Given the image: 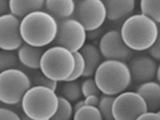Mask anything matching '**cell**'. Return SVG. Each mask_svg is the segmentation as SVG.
<instances>
[{
	"label": "cell",
	"instance_id": "cell-31",
	"mask_svg": "<svg viewBox=\"0 0 160 120\" xmlns=\"http://www.w3.org/2000/svg\"><path fill=\"white\" fill-rule=\"evenodd\" d=\"M99 101H100V96L97 95H90V96L86 97V98H84L85 105L91 106V107H96V108H98Z\"/></svg>",
	"mask_w": 160,
	"mask_h": 120
},
{
	"label": "cell",
	"instance_id": "cell-12",
	"mask_svg": "<svg viewBox=\"0 0 160 120\" xmlns=\"http://www.w3.org/2000/svg\"><path fill=\"white\" fill-rule=\"evenodd\" d=\"M131 78L139 84L154 81L156 78L158 64L156 60L148 55L134 57L128 63Z\"/></svg>",
	"mask_w": 160,
	"mask_h": 120
},
{
	"label": "cell",
	"instance_id": "cell-32",
	"mask_svg": "<svg viewBox=\"0 0 160 120\" xmlns=\"http://www.w3.org/2000/svg\"><path fill=\"white\" fill-rule=\"evenodd\" d=\"M11 14L10 11V2L7 0L0 1V16Z\"/></svg>",
	"mask_w": 160,
	"mask_h": 120
},
{
	"label": "cell",
	"instance_id": "cell-33",
	"mask_svg": "<svg viewBox=\"0 0 160 120\" xmlns=\"http://www.w3.org/2000/svg\"><path fill=\"white\" fill-rule=\"evenodd\" d=\"M102 31L101 28L95 30V31H89V32H88V38L91 40L96 39V38H98V37L102 36Z\"/></svg>",
	"mask_w": 160,
	"mask_h": 120
},
{
	"label": "cell",
	"instance_id": "cell-15",
	"mask_svg": "<svg viewBox=\"0 0 160 120\" xmlns=\"http://www.w3.org/2000/svg\"><path fill=\"white\" fill-rule=\"evenodd\" d=\"M46 11L57 22L71 18L75 11V1L73 0H48L45 3Z\"/></svg>",
	"mask_w": 160,
	"mask_h": 120
},
{
	"label": "cell",
	"instance_id": "cell-10",
	"mask_svg": "<svg viewBox=\"0 0 160 120\" xmlns=\"http://www.w3.org/2000/svg\"><path fill=\"white\" fill-rule=\"evenodd\" d=\"M98 48L106 60L128 62L133 58L134 51L126 45L120 31L111 30L100 38Z\"/></svg>",
	"mask_w": 160,
	"mask_h": 120
},
{
	"label": "cell",
	"instance_id": "cell-11",
	"mask_svg": "<svg viewBox=\"0 0 160 120\" xmlns=\"http://www.w3.org/2000/svg\"><path fill=\"white\" fill-rule=\"evenodd\" d=\"M24 44L21 35V19L12 14L0 16V48L18 51Z\"/></svg>",
	"mask_w": 160,
	"mask_h": 120
},
{
	"label": "cell",
	"instance_id": "cell-34",
	"mask_svg": "<svg viewBox=\"0 0 160 120\" xmlns=\"http://www.w3.org/2000/svg\"><path fill=\"white\" fill-rule=\"evenodd\" d=\"M83 106H85V102H84V99H80L77 102H75V105L73 106V108H74V111H77L78 110H79L80 108H82Z\"/></svg>",
	"mask_w": 160,
	"mask_h": 120
},
{
	"label": "cell",
	"instance_id": "cell-7",
	"mask_svg": "<svg viewBox=\"0 0 160 120\" xmlns=\"http://www.w3.org/2000/svg\"><path fill=\"white\" fill-rule=\"evenodd\" d=\"M72 18L78 21L88 32L99 29L108 18L104 1H75V11Z\"/></svg>",
	"mask_w": 160,
	"mask_h": 120
},
{
	"label": "cell",
	"instance_id": "cell-18",
	"mask_svg": "<svg viewBox=\"0 0 160 120\" xmlns=\"http://www.w3.org/2000/svg\"><path fill=\"white\" fill-rule=\"evenodd\" d=\"M9 2L11 14L21 19L35 11H42L46 3L44 0H10Z\"/></svg>",
	"mask_w": 160,
	"mask_h": 120
},
{
	"label": "cell",
	"instance_id": "cell-8",
	"mask_svg": "<svg viewBox=\"0 0 160 120\" xmlns=\"http://www.w3.org/2000/svg\"><path fill=\"white\" fill-rule=\"evenodd\" d=\"M58 29L56 38L53 43L67 48L71 52L81 51L88 38V31L78 21L69 18L58 22Z\"/></svg>",
	"mask_w": 160,
	"mask_h": 120
},
{
	"label": "cell",
	"instance_id": "cell-1",
	"mask_svg": "<svg viewBox=\"0 0 160 120\" xmlns=\"http://www.w3.org/2000/svg\"><path fill=\"white\" fill-rule=\"evenodd\" d=\"M57 20L46 11L31 13L21 19V35L24 43L43 48L55 42L58 34Z\"/></svg>",
	"mask_w": 160,
	"mask_h": 120
},
{
	"label": "cell",
	"instance_id": "cell-29",
	"mask_svg": "<svg viewBox=\"0 0 160 120\" xmlns=\"http://www.w3.org/2000/svg\"><path fill=\"white\" fill-rule=\"evenodd\" d=\"M149 53L151 57H152L154 59L160 61V32L158 33L155 43L149 49Z\"/></svg>",
	"mask_w": 160,
	"mask_h": 120
},
{
	"label": "cell",
	"instance_id": "cell-9",
	"mask_svg": "<svg viewBox=\"0 0 160 120\" xmlns=\"http://www.w3.org/2000/svg\"><path fill=\"white\" fill-rule=\"evenodd\" d=\"M112 111L115 120H136L148 111V107L138 93L124 91L115 96Z\"/></svg>",
	"mask_w": 160,
	"mask_h": 120
},
{
	"label": "cell",
	"instance_id": "cell-22",
	"mask_svg": "<svg viewBox=\"0 0 160 120\" xmlns=\"http://www.w3.org/2000/svg\"><path fill=\"white\" fill-rule=\"evenodd\" d=\"M73 120H103V118L98 108L85 105L75 111Z\"/></svg>",
	"mask_w": 160,
	"mask_h": 120
},
{
	"label": "cell",
	"instance_id": "cell-25",
	"mask_svg": "<svg viewBox=\"0 0 160 120\" xmlns=\"http://www.w3.org/2000/svg\"><path fill=\"white\" fill-rule=\"evenodd\" d=\"M74 56L75 58V67L74 72L72 73V75H71L69 78H68L66 82H72V81H77L80 77H82L84 75L86 70V63L85 60H84L83 56L81 54L80 51L74 53Z\"/></svg>",
	"mask_w": 160,
	"mask_h": 120
},
{
	"label": "cell",
	"instance_id": "cell-13",
	"mask_svg": "<svg viewBox=\"0 0 160 120\" xmlns=\"http://www.w3.org/2000/svg\"><path fill=\"white\" fill-rule=\"evenodd\" d=\"M107 9L108 19L118 21L131 16L135 8L134 0H107L104 1Z\"/></svg>",
	"mask_w": 160,
	"mask_h": 120
},
{
	"label": "cell",
	"instance_id": "cell-20",
	"mask_svg": "<svg viewBox=\"0 0 160 120\" xmlns=\"http://www.w3.org/2000/svg\"><path fill=\"white\" fill-rule=\"evenodd\" d=\"M141 14L148 16L157 24L160 23V1L142 0L140 2Z\"/></svg>",
	"mask_w": 160,
	"mask_h": 120
},
{
	"label": "cell",
	"instance_id": "cell-4",
	"mask_svg": "<svg viewBox=\"0 0 160 120\" xmlns=\"http://www.w3.org/2000/svg\"><path fill=\"white\" fill-rule=\"evenodd\" d=\"M58 96L55 91L34 86L26 93L21 102L22 111L34 120H50L58 108Z\"/></svg>",
	"mask_w": 160,
	"mask_h": 120
},
{
	"label": "cell",
	"instance_id": "cell-24",
	"mask_svg": "<svg viewBox=\"0 0 160 120\" xmlns=\"http://www.w3.org/2000/svg\"><path fill=\"white\" fill-rule=\"evenodd\" d=\"M19 62L18 54L15 51H2L0 52V70L1 72L7 70L15 68Z\"/></svg>",
	"mask_w": 160,
	"mask_h": 120
},
{
	"label": "cell",
	"instance_id": "cell-28",
	"mask_svg": "<svg viewBox=\"0 0 160 120\" xmlns=\"http://www.w3.org/2000/svg\"><path fill=\"white\" fill-rule=\"evenodd\" d=\"M0 120H21V117L12 110L2 107L0 108Z\"/></svg>",
	"mask_w": 160,
	"mask_h": 120
},
{
	"label": "cell",
	"instance_id": "cell-19",
	"mask_svg": "<svg viewBox=\"0 0 160 120\" xmlns=\"http://www.w3.org/2000/svg\"><path fill=\"white\" fill-rule=\"evenodd\" d=\"M71 102H75L81 99L82 96V88L79 82L76 81L64 82L61 88V95Z\"/></svg>",
	"mask_w": 160,
	"mask_h": 120
},
{
	"label": "cell",
	"instance_id": "cell-5",
	"mask_svg": "<svg viewBox=\"0 0 160 120\" xmlns=\"http://www.w3.org/2000/svg\"><path fill=\"white\" fill-rule=\"evenodd\" d=\"M75 67L74 53L62 47L54 46L44 52L40 71L55 82H66L74 72Z\"/></svg>",
	"mask_w": 160,
	"mask_h": 120
},
{
	"label": "cell",
	"instance_id": "cell-30",
	"mask_svg": "<svg viewBox=\"0 0 160 120\" xmlns=\"http://www.w3.org/2000/svg\"><path fill=\"white\" fill-rule=\"evenodd\" d=\"M136 120H160V111L159 112L147 111L141 116L138 117Z\"/></svg>",
	"mask_w": 160,
	"mask_h": 120
},
{
	"label": "cell",
	"instance_id": "cell-17",
	"mask_svg": "<svg viewBox=\"0 0 160 120\" xmlns=\"http://www.w3.org/2000/svg\"><path fill=\"white\" fill-rule=\"evenodd\" d=\"M80 52L83 56L86 63V70L83 77L91 78L93 75H95L97 69L102 62V54L98 47L91 43H86Z\"/></svg>",
	"mask_w": 160,
	"mask_h": 120
},
{
	"label": "cell",
	"instance_id": "cell-6",
	"mask_svg": "<svg viewBox=\"0 0 160 120\" xmlns=\"http://www.w3.org/2000/svg\"><path fill=\"white\" fill-rule=\"evenodd\" d=\"M31 87V80L22 71L17 68L0 73V101L6 105L22 102L26 93Z\"/></svg>",
	"mask_w": 160,
	"mask_h": 120
},
{
	"label": "cell",
	"instance_id": "cell-14",
	"mask_svg": "<svg viewBox=\"0 0 160 120\" xmlns=\"http://www.w3.org/2000/svg\"><path fill=\"white\" fill-rule=\"evenodd\" d=\"M138 93L148 107V111L159 112L160 111V83L155 81L140 84L137 88Z\"/></svg>",
	"mask_w": 160,
	"mask_h": 120
},
{
	"label": "cell",
	"instance_id": "cell-27",
	"mask_svg": "<svg viewBox=\"0 0 160 120\" xmlns=\"http://www.w3.org/2000/svg\"><path fill=\"white\" fill-rule=\"evenodd\" d=\"M33 83L35 86H40V87H44L48 88L53 91H56L58 88V82H55L54 80L51 79L50 78L44 75L42 72L38 73L35 75L33 78Z\"/></svg>",
	"mask_w": 160,
	"mask_h": 120
},
{
	"label": "cell",
	"instance_id": "cell-21",
	"mask_svg": "<svg viewBox=\"0 0 160 120\" xmlns=\"http://www.w3.org/2000/svg\"><path fill=\"white\" fill-rule=\"evenodd\" d=\"M58 108L55 115L50 120H71L74 117V108L68 99L62 96H58Z\"/></svg>",
	"mask_w": 160,
	"mask_h": 120
},
{
	"label": "cell",
	"instance_id": "cell-2",
	"mask_svg": "<svg viewBox=\"0 0 160 120\" xmlns=\"http://www.w3.org/2000/svg\"><path fill=\"white\" fill-rule=\"evenodd\" d=\"M120 33L124 42L133 51L149 50L158 35V24L142 14L128 17L121 27Z\"/></svg>",
	"mask_w": 160,
	"mask_h": 120
},
{
	"label": "cell",
	"instance_id": "cell-16",
	"mask_svg": "<svg viewBox=\"0 0 160 120\" xmlns=\"http://www.w3.org/2000/svg\"><path fill=\"white\" fill-rule=\"evenodd\" d=\"M45 51L43 48H35L24 43L18 50V57L19 62L26 67L32 70L40 69L41 59Z\"/></svg>",
	"mask_w": 160,
	"mask_h": 120
},
{
	"label": "cell",
	"instance_id": "cell-26",
	"mask_svg": "<svg viewBox=\"0 0 160 120\" xmlns=\"http://www.w3.org/2000/svg\"><path fill=\"white\" fill-rule=\"evenodd\" d=\"M81 88H82V96L84 98L93 95H99L101 94V91L98 89L94 78H86L81 84Z\"/></svg>",
	"mask_w": 160,
	"mask_h": 120
},
{
	"label": "cell",
	"instance_id": "cell-3",
	"mask_svg": "<svg viewBox=\"0 0 160 120\" xmlns=\"http://www.w3.org/2000/svg\"><path fill=\"white\" fill-rule=\"evenodd\" d=\"M94 78L102 95L111 96L124 92L132 81L128 64L117 60L102 61Z\"/></svg>",
	"mask_w": 160,
	"mask_h": 120
},
{
	"label": "cell",
	"instance_id": "cell-23",
	"mask_svg": "<svg viewBox=\"0 0 160 120\" xmlns=\"http://www.w3.org/2000/svg\"><path fill=\"white\" fill-rule=\"evenodd\" d=\"M115 98V96L107 95H102L100 96L98 108L103 118V120H115L112 111Z\"/></svg>",
	"mask_w": 160,
	"mask_h": 120
},
{
	"label": "cell",
	"instance_id": "cell-36",
	"mask_svg": "<svg viewBox=\"0 0 160 120\" xmlns=\"http://www.w3.org/2000/svg\"><path fill=\"white\" fill-rule=\"evenodd\" d=\"M156 79H157V82L160 83V64L158 66V68H157Z\"/></svg>",
	"mask_w": 160,
	"mask_h": 120
},
{
	"label": "cell",
	"instance_id": "cell-35",
	"mask_svg": "<svg viewBox=\"0 0 160 120\" xmlns=\"http://www.w3.org/2000/svg\"><path fill=\"white\" fill-rule=\"evenodd\" d=\"M20 117H21V120H34L31 118H30L29 116H28L22 111L21 112V114H20Z\"/></svg>",
	"mask_w": 160,
	"mask_h": 120
}]
</instances>
